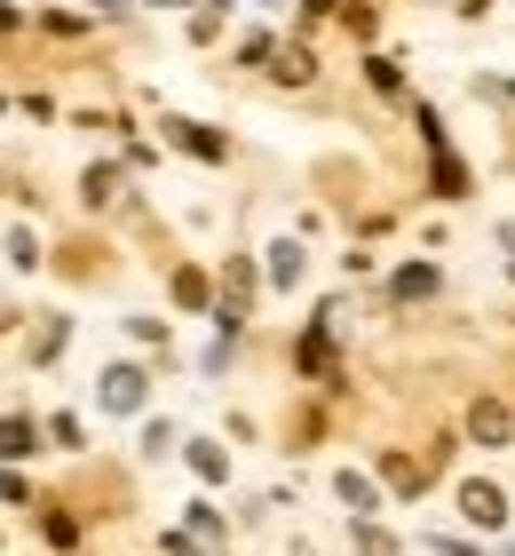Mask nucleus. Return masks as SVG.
<instances>
[{
  "label": "nucleus",
  "instance_id": "obj_4",
  "mask_svg": "<svg viewBox=\"0 0 515 556\" xmlns=\"http://www.w3.org/2000/svg\"><path fill=\"white\" fill-rule=\"evenodd\" d=\"M16 453H33V421H0V462H16Z\"/></svg>",
  "mask_w": 515,
  "mask_h": 556
},
{
  "label": "nucleus",
  "instance_id": "obj_5",
  "mask_svg": "<svg viewBox=\"0 0 515 556\" xmlns=\"http://www.w3.org/2000/svg\"><path fill=\"white\" fill-rule=\"evenodd\" d=\"M270 278H278V287H294V278H301V247H270Z\"/></svg>",
  "mask_w": 515,
  "mask_h": 556
},
{
  "label": "nucleus",
  "instance_id": "obj_7",
  "mask_svg": "<svg viewBox=\"0 0 515 556\" xmlns=\"http://www.w3.org/2000/svg\"><path fill=\"white\" fill-rule=\"evenodd\" d=\"M500 239H507V247H515V223H507V231H500Z\"/></svg>",
  "mask_w": 515,
  "mask_h": 556
},
{
  "label": "nucleus",
  "instance_id": "obj_3",
  "mask_svg": "<svg viewBox=\"0 0 515 556\" xmlns=\"http://www.w3.org/2000/svg\"><path fill=\"white\" fill-rule=\"evenodd\" d=\"M468 421H476V438H484V445H500V438H507V406H492V397H484Z\"/></svg>",
  "mask_w": 515,
  "mask_h": 556
},
{
  "label": "nucleus",
  "instance_id": "obj_2",
  "mask_svg": "<svg viewBox=\"0 0 515 556\" xmlns=\"http://www.w3.org/2000/svg\"><path fill=\"white\" fill-rule=\"evenodd\" d=\"M136 397H143V374H103V406H136Z\"/></svg>",
  "mask_w": 515,
  "mask_h": 556
},
{
  "label": "nucleus",
  "instance_id": "obj_1",
  "mask_svg": "<svg viewBox=\"0 0 515 556\" xmlns=\"http://www.w3.org/2000/svg\"><path fill=\"white\" fill-rule=\"evenodd\" d=\"M460 509H468V525H500V517H507V501H500L492 485H468V493H460Z\"/></svg>",
  "mask_w": 515,
  "mask_h": 556
},
{
  "label": "nucleus",
  "instance_id": "obj_6",
  "mask_svg": "<svg viewBox=\"0 0 515 556\" xmlns=\"http://www.w3.org/2000/svg\"><path fill=\"white\" fill-rule=\"evenodd\" d=\"M342 501H349V509H373V485H365V477H349V469H342Z\"/></svg>",
  "mask_w": 515,
  "mask_h": 556
}]
</instances>
